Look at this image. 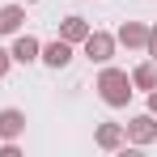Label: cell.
Here are the masks:
<instances>
[{
	"mask_svg": "<svg viewBox=\"0 0 157 157\" xmlns=\"http://www.w3.org/2000/svg\"><path fill=\"white\" fill-rule=\"evenodd\" d=\"M21 132H26V110L4 106V110H0V140H17Z\"/></svg>",
	"mask_w": 157,
	"mask_h": 157,
	"instance_id": "5b68a950",
	"label": "cell"
},
{
	"mask_svg": "<svg viewBox=\"0 0 157 157\" xmlns=\"http://www.w3.org/2000/svg\"><path fill=\"white\" fill-rule=\"evenodd\" d=\"M38 59H43L47 68H68V64H72V43L55 38V43H47V47L38 51Z\"/></svg>",
	"mask_w": 157,
	"mask_h": 157,
	"instance_id": "277c9868",
	"label": "cell"
},
{
	"mask_svg": "<svg viewBox=\"0 0 157 157\" xmlns=\"http://www.w3.org/2000/svg\"><path fill=\"white\" fill-rule=\"evenodd\" d=\"M9 64H13V55H9L4 47H0V77H9Z\"/></svg>",
	"mask_w": 157,
	"mask_h": 157,
	"instance_id": "4fadbf2b",
	"label": "cell"
},
{
	"mask_svg": "<svg viewBox=\"0 0 157 157\" xmlns=\"http://www.w3.org/2000/svg\"><path fill=\"white\" fill-rule=\"evenodd\" d=\"M123 140H128V136H123L119 123H102V128H98V149H106V153L123 149Z\"/></svg>",
	"mask_w": 157,
	"mask_h": 157,
	"instance_id": "ba28073f",
	"label": "cell"
},
{
	"mask_svg": "<svg viewBox=\"0 0 157 157\" xmlns=\"http://www.w3.org/2000/svg\"><path fill=\"white\" fill-rule=\"evenodd\" d=\"M144 51H149V55H153V59H157V26L149 30V43H144Z\"/></svg>",
	"mask_w": 157,
	"mask_h": 157,
	"instance_id": "7c38bea8",
	"label": "cell"
},
{
	"mask_svg": "<svg viewBox=\"0 0 157 157\" xmlns=\"http://www.w3.org/2000/svg\"><path fill=\"white\" fill-rule=\"evenodd\" d=\"M94 89H98V98H102L106 106H115V110L132 102V77L123 72V68H102Z\"/></svg>",
	"mask_w": 157,
	"mask_h": 157,
	"instance_id": "6da1fadb",
	"label": "cell"
},
{
	"mask_svg": "<svg viewBox=\"0 0 157 157\" xmlns=\"http://www.w3.org/2000/svg\"><path fill=\"white\" fill-rule=\"evenodd\" d=\"M81 47H85V55H89L94 64H110V55H115V34H106V30H89Z\"/></svg>",
	"mask_w": 157,
	"mask_h": 157,
	"instance_id": "7a4b0ae2",
	"label": "cell"
},
{
	"mask_svg": "<svg viewBox=\"0 0 157 157\" xmlns=\"http://www.w3.org/2000/svg\"><path fill=\"white\" fill-rule=\"evenodd\" d=\"M38 51H43V43H38V38H34V34H21V38H17V43H13V59H17V64H34V59H38Z\"/></svg>",
	"mask_w": 157,
	"mask_h": 157,
	"instance_id": "52a82bcc",
	"label": "cell"
},
{
	"mask_svg": "<svg viewBox=\"0 0 157 157\" xmlns=\"http://www.w3.org/2000/svg\"><path fill=\"white\" fill-rule=\"evenodd\" d=\"M153 85H157V64L149 59V64H140L132 72V89H153Z\"/></svg>",
	"mask_w": 157,
	"mask_h": 157,
	"instance_id": "8fae6325",
	"label": "cell"
},
{
	"mask_svg": "<svg viewBox=\"0 0 157 157\" xmlns=\"http://www.w3.org/2000/svg\"><path fill=\"white\" fill-rule=\"evenodd\" d=\"M85 34H89V21L85 17H64L59 21V38L64 43H85Z\"/></svg>",
	"mask_w": 157,
	"mask_h": 157,
	"instance_id": "9c48e42d",
	"label": "cell"
},
{
	"mask_svg": "<svg viewBox=\"0 0 157 157\" xmlns=\"http://www.w3.org/2000/svg\"><path fill=\"white\" fill-rule=\"evenodd\" d=\"M149 110H153V115H157V85H153V89H149Z\"/></svg>",
	"mask_w": 157,
	"mask_h": 157,
	"instance_id": "5bb4252c",
	"label": "cell"
},
{
	"mask_svg": "<svg viewBox=\"0 0 157 157\" xmlns=\"http://www.w3.org/2000/svg\"><path fill=\"white\" fill-rule=\"evenodd\" d=\"M115 43H123L132 51H144V43H149V26H140V21H123L119 34H115Z\"/></svg>",
	"mask_w": 157,
	"mask_h": 157,
	"instance_id": "8992f818",
	"label": "cell"
},
{
	"mask_svg": "<svg viewBox=\"0 0 157 157\" xmlns=\"http://www.w3.org/2000/svg\"><path fill=\"white\" fill-rule=\"evenodd\" d=\"M123 136H128L132 144H153L157 140V115L149 110V115H132L128 128H123Z\"/></svg>",
	"mask_w": 157,
	"mask_h": 157,
	"instance_id": "3957f363",
	"label": "cell"
},
{
	"mask_svg": "<svg viewBox=\"0 0 157 157\" xmlns=\"http://www.w3.org/2000/svg\"><path fill=\"white\" fill-rule=\"evenodd\" d=\"M21 21H26V9H21V4H4V9H0V34H17Z\"/></svg>",
	"mask_w": 157,
	"mask_h": 157,
	"instance_id": "30bf717a",
	"label": "cell"
}]
</instances>
